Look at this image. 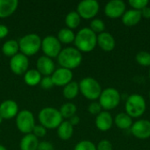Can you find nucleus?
Returning a JSON list of instances; mask_svg holds the SVG:
<instances>
[{"label": "nucleus", "instance_id": "obj_1", "mask_svg": "<svg viewBox=\"0 0 150 150\" xmlns=\"http://www.w3.org/2000/svg\"><path fill=\"white\" fill-rule=\"evenodd\" d=\"M97 35L90 27H83L76 33L75 47L81 53H90L95 49L97 45Z\"/></svg>", "mask_w": 150, "mask_h": 150}, {"label": "nucleus", "instance_id": "obj_2", "mask_svg": "<svg viewBox=\"0 0 150 150\" xmlns=\"http://www.w3.org/2000/svg\"><path fill=\"white\" fill-rule=\"evenodd\" d=\"M57 62L61 68L72 70L81 65L83 62V54L76 47H68L62 49L57 57Z\"/></svg>", "mask_w": 150, "mask_h": 150}, {"label": "nucleus", "instance_id": "obj_3", "mask_svg": "<svg viewBox=\"0 0 150 150\" xmlns=\"http://www.w3.org/2000/svg\"><path fill=\"white\" fill-rule=\"evenodd\" d=\"M40 124L46 129H56L63 121L60 111L54 107H45L38 114Z\"/></svg>", "mask_w": 150, "mask_h": 150}, {"label": "nucleus", "instance_id": "obj_4", "mask_svg": "<svg viewBox=\"0 0 150 150\" xmlns=\"http://www.w3.org/2000/svg\"><path fill=\"white\" fill-rule=\"evenodd\" d=\"M41 38L37 33H28L18 40L20 53L25 56H33L41 49Z\"/></svg>", "mask_w": 150, "mask_h": 150}, {"label": "nucleus", "instance_id": "obj_5", "mask_svg": "<svg viewBox=\"0 0 150 150\" xmlns=\"http://www.w3.org/2000/svg\"><path fill=\"white\" fill-rule=\"evenodd\" d=\"M147 109V103L145 98L140 94L130 95L126 101L125 110L132 119H137L142 117Z\"/></svg>", "mask_w": 150, "mask_h": 150}, {"label": "nucleus", "instance_id": "obj_6", "mask_svg": "<svg viewBox=\"0 0 150 150\" xmlns=\"http://www.w3.org/2000/svg\"><path fill=\"white\" fill-rule=\"evenodd\" d=\"M78 83L79 91L85 98L91 101H96L99 98L103 90L100 83L95 78L87 76L82 79Z\"/></svg>", "mask_w": 150, "mask_h": 150}, {"label": "nucleus", "instance_id": "obj_7", "mask_svg": "<svg viewBox=\"0 0 150 150\" xmlns=\"http://www.w3.org/2000/svg\"><path fill=\"white\" fill-rule=\"evenodd\" d=\"M120 100L121 96L120 91L115 88L110 87L102 91L98 98V103L100 104L104 111L109 112L118 107L120 103Z\"/></svg>", "mask_w": 150, "mask_h": 150}, {"label": "nucleus", "instance_id": "obj_8", "mask_svg": "<svg viewBox=\"0 0 150 150\" xmlns=\"http://www.w3.org/2000/svg\"><path fill=\"white\" fill-rule=\"evenodd\" d=\"M16 126L22 134H32L35 127V119L33 112L29 110L19 111L16 116Z\"/></svg>", "mask_w": 150, "mask_h": 150}, {"label": "nucleus", "instance_id": "obj_9", "mask_svg": "<svg viewBox=\"0 0 150 150\" xmlns=\"http://www.w3.org/2000/svg\"><path fill=\"white\" fill-rule=\"evenodd\" d=\"M99 4L97 0H83L76 7V12L81 18L93 19L99 11Z\"/></svg>", "mask_w": 150, "mask_h": 150}, {"label": "nucleus", "instance_id": "obj_10", "mask_svg": "<svg viewBox=\"0 0 150 150\" xmlns=\"http://www.w3.org/2000/svg\"><path fill=\"white\" fill-rule=\"evenodd\" d=\"M62 44L58 40L56 36L47 35L42 39L41 41V50L44 53V55L53 59L57 58L60 52L62 51Z\"/></svg>", "mask_w": 150, "mask_h": 150}, {"label": "nucleus", "instance_id": "obj_11", "mask_svg": "<svg viewBox=\"0 0 150 150\" xmlns=\"http://www.w3.org/2000/svg\"><path fill=\"white\" fill-rule=\"evenodd\" d=\"M29 67V59L25 54L18 53L12 56L10 60V69L12 73L17 76L24 75Z\"/></svg>", "mask_w": 150, "mask_h": 150}, {"label": "nucleus", "instance_id": "obj_12", "mask_svg": "<svg viewBox=\"0 0 150 150\" xmlns=\"http://www.w3.org/2000/svg\"><path fill=\"white\" fill-rule=\"evenodd\" d=\"M126 3L122 0H111L105 6V14L110 18H119L127 11Z\"/></svg>", "mask_w": 150, "mask_h": 150}, {"label": "nucleus", "instance_id": "obj_13", "mask_svg": "<svg viewBox=\"0 0 150 150\" xmlns=\"http://www.w3.org/2000/svg\"><path fill=\"white\" fill-rule=\"evenodd\" d=\"M131 134L137 139L145 140L150 138V120H138L133 123L130 128Z\"/></svg>", "mask_w": 150, "mask_h": 150}, {"label": "nucleus", "instance_id": "obj_14", "mask_svg": "<svg viewBox=\"0 0 150 150\" xmlns=\"http://www.w3.org/2000/svg\"><path fill=\"white\" fill-rule=\"evenodd\" d=\"M51 78L53 80L54 86L64 87L65 85L72 82L73 72L72 70L60 67L58 69H55V70L51 76Z\"/></svg>", "mask_w": 150, "mask_h": 150}, {"label": "nucleus", "instance_id": "obj_15", "mask_svg": "<svg viewBox=\"0 0 150 150\" xmlns=\"http://www.w3.org/2000/svg\"><path fill=\"white\" fill-rule=\"evenodd\" d=\"M36 69L43 76H51L55 70V64L53 59L43 55L38 58L36 62Z\"/></svg>", "mask_w": 150, "mask_h": 150}, {"label": "nucleus", "instance_id": "obj_16", "mask_svg": "<svg viewBox=\"0 0 150 150\" xmlns=\"http://www.w3.org/2000/svg\"><path fill=\"white\" fill-rule=\"evenodd\" d=\"M18 105L14 100H4L0 104V116L3 120H11L18 113Z\"/></svg>", "mask_w": 150, "mask_h": 150}, {"label": "nucleus", "instance_id": "obj_17", "mask_svg": "<svg viewBox=\"0 0 150 150\" xmlns=\"http://www.w3.org/2000/svg\"><path fill=\"white\" fill-rule=\"evenodd\" d=\"M97 45L105 52H111L116 47V41L112 33L103 32L97 35Z\"/></svg>", "mask_w": 150, "mask_h": 150}, {"label": "nucleus", "instance_id": "obj_18", "mask_svg": "<svg viewBox=\"0 0 150 150\" xmlns=\"http://www.w3.org/2000/svg\"><path fill=\"white\" fill-rule=\"evenodd\" d=\"M95 125L99 131L106 132L112 127L113 118L109 112L102 111L98 115L96 116Z\"/></svg>", "mask_w": 150, "mask_h": 150}, {"label": "nucleus", "instance_id": "obj_19", "mask_svg": "<svg viewBox=\"0 0 150 150\" xmlns=\"http://www.w3.org/2000/svg\"><path fill=\"white\" fill-rule=\"evenodd\" d=\"M142 18V16L141 11L134 10V9L126 11L123 16L121 17L122 23L126 26H134L141 22Z\"/></svg>", "mask_w": 150, "mask_h": 150}, {"label": "nucleus", "instance_id": "obj_20", "mask_svg": "<svg viewBox=\"0 0 150 150\" xmlns=\"http://www.w3.org/2000/svg\"><path fill=\"white\" fill-rule=\"evenodd\" d=\"M18 6V0H0V18L11 16Z\"/></svg>", "mask_w": 150, "mask_h": 150}, {"label": "nucleus", "instance_id": "obj_21", "mask_svg": "<svg viewBox=\"0 0 150 150\" xmlns=\"http://www.w3.org/2000/svg\"><path fill=\"white\" fill-rule=\"evenodd\" d=\"M133 123V119L126 112H120L113 119V124H115V126L121 130L130 129Z\"/></svg>", "mask_w": 150, "mask_h": 150}, {"label": "nucleus", "instance_id": "obj_22", "mask_svg": "<svg viewBox=\"0 0 150 150\" xmlns=\"http://www.w3.org/2000/svg\"><path fill=\"white\" fill-rule=\"evenodd\" d=\"M39 139L33 134H25L19 143L20 150H37L39 146Z\"/></svg>", "mask_w": 150, "mask_h": 150}, {"label": "nucleus", "instance_id": "obj_23", "mask_svg": "<svg viewBox=\"0 0 150 150\" xmlns=\"http://www.w3.org/2000/svg\"><path fill=\"white\" fill-rule=\"evenodd\" d=\"M74 134V127L69 122V120H63L57 128L58 137L62 141L69 140Z\"/></svg>", "mask_w": 150, "mask_h": 150}, {"label": "nucleus", "instance_id": "obj_24", "mask_svg": "<svg viewBox=\"0 0 150 150\" xmlns=\"http://www.w3.org/2000/svg\"><path fill=\"white\" fill-rule=\"evenodd\" d=\"M41 79H42V76L37 69H28L24 74V82L25 83V84L31 87L40 84Z\"/></svg>", "mask_w": 150, "mask_h": 150}, {"label": "nucleus", "instance_id": "obj_25", "mask_svg": "<svg viewBox=\"0 0 150 150\" xmlns=\"http://www.w3.org/2000/svg\"><path fill=\"white\" fill-rule=\"evenodd\" d=\"M18 41L15 40H8L2 46V52L7 57L11 58L12 56L16 55L17 54H18Z\"/></svg>", "mask_w": 150, "mask_h": 150}, {"label": "nucleus", "instance_id": "obj_26", "mask_svg": "<svg viewBox=\"0 0 150 150\" xmlns=\"http://www.w3.org/2000/svg\"><path fill=\"white\" fill-rule=\"evenodd\" d=\"M79 83L77 82L72 81L63 87L62 94L63 97L68 100H72L77 97L79 94Z\"/></svg>", "mask_w": 150, "mask_h": 150}, {"label": "nucleus", "instance_id": "obj_27", "mask_svg": "<svg viewBox=\"0 0 150 150\" xmlns=\"http://www.w3.org/2000/svg\"><path fill=\"white\" fill-rule=\"evenodd\" d=\"M57 39L61 42V44H71L74 43L76 33L73 30L69 28H62L57 33Z\"/></svg>", "mask_w": 150, "mask_h": 150}, {"label": "nucleus", "instance_id": "obj_28", "mask_svg": "<svg viewBox=\"0 0 150 150\" xmlns=\"http://www.w3.org/2000/svg\"><path fill=\"white\" fill-rule=\"evenodd\" d=\"M81 23V17L76 12V11H69L65 17V25L67 28L74 30L80 25Z\"/></svg>", "mask_w": 150, "mask_h": 150}, {"label": "nucleus", "instance_id": "obj_29", "mask_svg": "<svg viewBox=\"0 0 150 150\" xmlns=\"http://www.w3.org/2000/svg\"><path fill=\"white\" fill-rule=\"evenodd\" d=\"M59 111H60V113H61V115H62V117L63 119L69 120L71 117L76 115V111H77V107H76V105L74 103L67 102V103L63 104L61 106Z\"/></svg>", "mask_w": 150, "mask_h": 150}, {"label": "nucleus", "instance_id": "obj_30", "mask_svg": "<svg viewBox=\"0 0 150 150\" xmlns=\"http://www.w3.org/2000/svg\"><path fill=\"white\" fill-rule=\"evenodd\" d=\"M90 29L96 34H99L105 30V24L100 18H93L90 23Z\"/></svg>", "mask_w": 150, "mask_h": 150}, {"label": "nucleus", "instance_id": "obj_31", "mask_svg": "<svg viewBox=\"0 0 150 150\" xmlns=\"http://www.w3.org/2000/svg\"><path fill=\"white\" fill-rule=\"evenodd\" d=\"M136 62L142 67H150V53L141 51L135 55Z\"/></svg>", "mask_w": 150, "mask_h": 150}, {"label": "nucleus", "instance_id": "obj_32", "mask_svg": "<svg viewBox=\"0 0 150 150\" xmlns=\"http://www.w3.org/2000/svg\"><path fill=\"white\" fill-rule=\"evenodd\" d=\"M74 150H97L96 145L88 140H83L79 142L76 146Z\"/></svg>", "mask_w": 150, "mask_h": 150}, {"label": "nucleus", "instance_id": "obj_33", "mask_svg": "<svg viewBox=\"0 0 150 150\" xmlns=\"http://www.w3.org/2000/svg\"><path fill=\"white\" fill-rule=\"evenodd\" d=\"M128 4L132 7V9L137 10V11H142L145 7L149 6V0H129Z\"/></svg>", "mask_w": 150, "mask_h": 150}, {"label": "nucleus", "instance_id": "obj_34", "mask_svg": "<svg viewBox=\"0 0 150 150\" xmlns=\"http://www.w3.org/2000/svg\"><path fill=\"white\" fill-rule=\"evenodd\" d=\"M102 107L98 101H92L88 106V112L92 115H98L102 112Z\"/></svg>", "mask_w": 150, "mask_h": 150}, {"label": "nucleus", "instance_id": "obj_35", "mask_svg": "<svg viewBox=\"0 0 150 150\" xmlns=\"http://www.w3.org/2000/svg\"><path fill=\"white\" fill-rule=\"evenodd\" d=\"M47 131V129H46L43 126H41L40 124V125H35L32 134L39 139V138H42V137L46 136Z\"/></svg>", "mask_w": 150, "mask_h": 150}, {"label": "nucleus", "instance_id": "obj_36", "mask_svg": "<svg viewBox=\"0 0 150 150\" xmlns=\"http://www.w3.org/2000/svg\"><path fill=\"white\" fill-rule=\"evenodd\" d=\"M40 85L44 90H50L54 86L51 76H43L40 83Z\"/></svg>", "mask_w": 150, "mask_h": 150}, {"label": "nucleus", "instance_id": "obj_37", "mask_svg": "<svg viewBox=\"0 0 150 150\" xmlns=\"http://www.w3.org/2000/svg\"><path fill=\"white\" fill-rule=\"evenodd\" d=\"M97 150H112V144L110 141L104 139L101 140L97 145H96Z\"/></svg>", "mask_w": 150, "mask_h": 150}, {"label": "nucleus", "instance_id": "obj_38", "mask_svg": "<svg viewBox=\"0 0 150 150\" xmlns=\"http://www.w3.org/2000/svg\"><path fill=\"white\" fill-rule=\"evenodd\" d=\"M37 150H54V146L47 142H41L39 143L38 149Z\"/></svg>", "mask_w": 150, "mask_h": 150}, {"label": "nucleus", "instance_id": "obj_39", "mask_svg": "<svg viewBox=\"0 0 150 150\" xmlns=\"http://www.w3.org/2000/svg\"><path fill=\"white\" fill-rule=\"evenodd\" d=\"M9 33V29L5 25L0 24V40L5 38Z\"/></svg>", "mask_w": 150, "mask_h": 150}, {"label": "nucleus", "instance_id": "obj_40", "mask_svg": "<svg viewBox=\"0 0 150 150\" xmlns=\"http://www.w3.org/2000/svg\"><path fill=\"white\" fill-rule=\"evenodd\" d=\"M69 122L73 127H75V126H76V125L79 124V122H80V118H79L77 115H74L73 117H71V118L69 120Z\"/></svg>", "mask_w": 150, "mask_h": 150}, {"label": "nucleus", "instance_id": "obj_41", "mask_svg": "<svg viewBox=\"0 0 150 150\" xmlns=\"http://www.w3.org/2000/svg\"><path fill=\"white\" fill-rule=\"evenodd\" d=\"M141 12H142V18H150V7H149V6L145 7L143 10L141 11Z\"/></svg>", "mask_w": 150, "mask_h": 150}, {"label": "nucleus", "instance_id": "obj_42", "mask_svg": "<svg viewBox=\"0 0 150 150\" xmlns=\"http://www.w3.org/2000/svg\"><path fill=\"white\" fill-rule=\"evenodd\" d=\"M0 150H7V149L4 146H3V145L0 144Z\"/></svg>", "mask_w": 150, "mask_h": 150}, {"label": "nucleus", "instance_id": "obj_43", "mask_svg": "<svg viewBox=\"0 0 150 150\" xmlns=\"http://www.w3.org/2000/svg\"><path fill=\"white\" fill-rule=\"evenodd\" d=\"M3 120H3V118H2V117L0 116V124H2V122H3Z\"/></svg>", "mask_w": 150, "mask_h": 150}, {"label": "nucleus", "instance_id": "obj_44", "mask_svg": "<svg viewBox=\"0 0 150 150\" xmlns=\"http://www.w3.org/2000/svg\"><path fill=\"white\" fill-rule=\"evenodd\" d=\"M149 78H150V67H149Z\"/></svg>", "mask_w": 150, "mask_h": 150}, {"label": "nucleus", "instance_id": "obj_45", "mask_svg": "<svg viewBox=\"0 0 150 150\" xmlns=\"http://www.w3.org/2000/svg\"><path fill=\"white\" fill-rule=\"evenodd\" d=\"M149 98H150V91H149Z\"/></svg>", "mask_w": 150, "mask_h": 150}]
</instances>
